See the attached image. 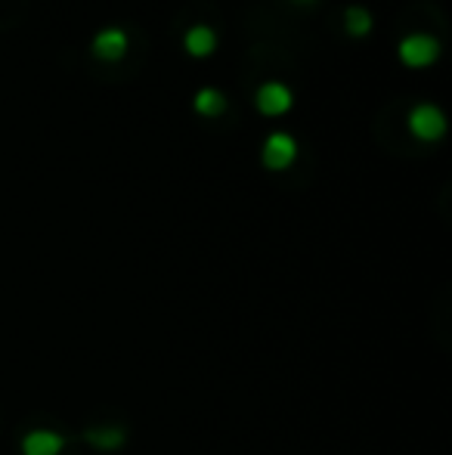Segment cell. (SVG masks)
<instances>
[{
  "instance_id": "6da1fadb",
  "label": "cell",
  "mask_w": 452,
  "mask_h": 455,
  "mask_svg": "<svg viewBox=\"0 0 452 455\" xmlns=\"http://www.w3.org/2000/svg\"><path fill=\"white\" fill-rule=\"evenodd\" d=\"M440 56V41L434 35H409L400 44V60L409 68H428Z\"/></svg>"
},
{
  "instance_id": "7a4b0ae2",
  "label": "cell",
  "mask_w": 452,
  "mask_h": 455,
  "mask_svg": "<svg viewBox=\"0 0 452 455\" xmlns=\"http://www.w3.org/2000/svg\"><path fill=\"white\" fill-rule=\"evenodd\" d=\"M409 131L416 133L422 143H434V140H440L443 133H447V118H443V112L437 106L422 102V106H416L409 112Z\"/></svg>"
},
{
  "instance_id": "3957f363",
  "label": "cell",
  "mask_w": 452,
  "mask_h": 455,
  "mask_svg": "<svg viewBox=\"0 0 452 455\" xmlns=\"http://www.w3.org/2000/svg\"><path fill=\"white\" fill-rule=\"evenodd\" d=\"M260 158H264V164L270 171H285L295 164L297 158V143L295 137H289V133H270L264 143V152H260Z\"/></svg>"
},
{
  "instance_id": "277c9868",
  "label": "cell",
  "mask_w": 452,
  "mask_h": 455,
  "mask_svg": "<svg viewBox=\"0 0 452 455\" xmlns=\"http://www.w3.org/2000/svg\"><path fill=\"white\" fill-rule=\"evenodd\" d=\"M254 102H258V108L266 118H279V115H285L291 108V91L285 84H279V81H266V84L254 93Z\"/></svg>"
},
{
  "instance_id": "5b68a950",
  "label": "cell",
  "mask_w": 452,
  "mask_h": 455,
  "mask_svg": "<svg viewBox=\"0 0 452 455\" xmlns=\"http://www.w3.org/2000/svg\"><path fill=\"white\" fill-rule=\"evenodd\" d=\"M66 450V437L56 431H31L22 437V455H59Z\"/></svg>"
},
{
  "instance_id": "8992f818",
  "label": "cell",
  "mask_w": 452,
  "mask_h": 455,
  "mask_svg": "<svg viewBox=\"0 0 452 455\" xmlns=\"http://www.w3.org/2000/svg\"><path fill=\"white\" fill-rule=\"evenodd\" d=\"M93 53H97L99 60H106V62L121 60V56L127 53V35L121 28L99 31V35L93 37Z\"/></svg>"
},
{
  "instance_id": "52a82bcc",
  "label": "cell",
  "mask_w": 452,
  "mask_h": 455,
  "mask_svg": "<svg viewBox=\"0 0 452 455\" xmlns=\"http://www.w3.org/2000/svg\"><path fill=\"white\" fill-rule=\"evenodd\" d=\"M183 47H186L189 56H208L218 47V35H214V28H208V25H193V28L186 31V37H183Z\"/></svg>"
},
{
  "instance_id": "ba28073f",
  "label": "cell",
  "mask_w": 452,
  "mask_h": 455,
  "mask_svg": "<svg viewBox=\"0 0 452 455\" xmlns=\"http://www.w3.org/2000/svg\"><path fill=\"white\" fill-rule=\"evenodd\" d=\"M87 440H91L97 450L112 452V450H118V446H124L127 434L121 425H106V427H91V431H87Z\"/></svg>"
},
{
  "instance_id": "9c48e42d",
  "label": "cell",
  "mask_w": 452,
  "mask_h": 455,
  "mask_svg": "<svg viewBox=\"0 0 452 455\" xmlns=\"http://www.w3.org/2000/svg\"><path fill=\"white\" fill-rule=\"evenodd\" d=\"M195 112L205 115V118H218V115L226 112V96L214 87H205V91L195 93Z\"/></svg>"
},
{
  "instance_id": "30bf717a",
  "label": "cell",
  "mask_w": 452,
  "mask_h": 455,
  "mask_svg": "<svg viewBox=\"0 0 452 455\" xmlns=\"http://www.w3.org/2000/svg\"><path fill=\"white\" fill-rule=\"evenodd\" d=\"M344 28H347V35L353 37H362L372 31V16H369L362 6H350L347 12H344Z\"/></svg>"
},
{
  "instance_id": "8fae6325",
  "label": "cell",
  "mask_w": 452,
  "mask_h": 455,
  "mask_svg": "<svg viewBox=\"0 0 452 455\" xmlns=\"http://www.w3.org/2000/svg\"><path fill=\"white\" fill-rule=\"evenodd\" d=\"M297 4H313V0H297Z\"/></svg>"
}]
</instances>
